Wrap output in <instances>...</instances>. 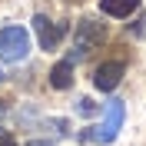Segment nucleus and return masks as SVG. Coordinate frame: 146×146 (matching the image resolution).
I'll list each match as a JSON object with an SVG mask.
<instances>
[{
	"mask_svg": "<svg viewBox=\"0 0 146 146\" xmlns=\"http://www.w3.org/2000/svg\"><path fill=\"white\" fill-rule=\"evenodd\" d=\"M103 40H106V23H100L96 17H83L80 23H76V50H73L70 60L86 56L93 46H100Z\"/></svg>",
	"mask_w": 146,
	"mask_h": 146,
	"instance_id": "obj_3",
	"label": "nucleus"
},
{
	"mask_svg": "<svg viewBox=\"0 0 146 146\" xmlns=\"http://www.w3.org/2000/svg\"><path fill=\"white\" fill-rule=\"evenodd\" d=\"M123 119H126V106H123V100H110L106 103V113H103V119L96 123V126L83 129L80 139L83 143H113V139L119 136V129H123Z\"/></svg>",
	"mask_w": 146,
	"mask_h": 146,
	"instance_id": "obj_1",
	"label": "nucleus"
},
{
	"mask_svg": "<svg viewBox=\"0 0 146 146\" xmlns=\"http://www.w3.org/2000/svg\"><path fill=\"white\" fill-rule=\"evenodd\" d=\"M0 80H3V73H0Z\"/></svg>",
	"mask_w": 146,
	"mask_h": 146,
	"instance_id": "obj_11",
	"label": "nucleus"
},
{
	"mask_svg": "<svg viewBox=\"0 0 146 146\" xmlns=\"http://www.w3.org/2000/svg\"><path fill=\"white\" fill-rule=\"evenodd\" d=\"M0 146H17V143H13V136H10V133H3V129H0Z\"/></svg>",
	"mask_w": 146,
	"mask_h": 146,
	"instance_id": "obj_9",
	"label": "nucleus"
},
{
	"mask_svg": "<svg viewBox=\"0 0 146 146\" xmlns=\"http://www.w3.org/2000/svg\"><path fill=\"white\" fill-rule=\"evenodd\" d=\"M123 73H126V63L123 60H106V63H100L96 73H93V86L110 93V90H116V83L123 80Z\"/></svg>",
	"mask_w": 146,
	"mask_h": 146,
	"instance_id": "obj_5",
	"label": "nucleus"
},
{
	"mask_svg": "<svg viewBox=\"0 0 146 146\" xmlns=\"http://www.w3.org/2000/svg\"><path fill=\"white\" fill-rule=\"evenodd\" d=\"M33 30H36V36H40V46L43 50H56V43L66 36V23H53V20H46L43 13H36L33 17Z\"/></svg>",
	"mask_w": 146,
	"mask_h": 146,
	"instance_id": "obj_4",
	"label": "nucleus"
},
{
	"mask_svg": "<svg viewBox=\"0 0 146 146\" xmlns=\"http://www.w3.org/2000/svg\"><path fill=\"white\" fill-rule=\"evenodd\" d=\"M30 53V33L23 27H3L0 30V60L20 63Z\"/></svg>",
	"mask_w": 146,
	"mask_h": 146,
	"instance_id": "obj_2",
	"label": "nucleus"
},
{
	"mask_svg": "<svg viewBox=\"0 0 146 146\" xmlns=\"http://www.w3.org/2000/svg\"><path fill=\"white\" fill-rule=\"evenodd\" d=\"M50 86L53 90H70L73 86V60H60L50 70Z\"/></svg>",
	"mask_w": 146,
	"mask_h": 146,
	"instance_id": "obj_6",
	"label": "nucleus"
},
{
	"mask_svg": "<svg viewBox=\"0 0 146 146\" xmlns=\"http://www.w3.org/2000/svg\"><path fill=\"white\" fill-rule=\"evenodd\" d=\"M100 10L106 17H129L139 10V0H100Z\"/></svg>",
	"mask_w": 146,
	"mask_h": 146,
	"instance_id": "obj_7",
	"label": "nucleus"
},
{
	"mask_svg": "<svg viewBox=\"0 0 146 146\" xmlns=\"http://www.w3.org/2000/svg\"><path fill=\"white\" fill-rule=\"evenodd\" d=\"M76 110H80L83 116H93V113H96V103H93V100H90V96H83V100H80V103H76Z\"/></svg>",
	"mask_w": 146,
	"mask_h": 146,
	"instance_id": "obj_8",
	"label": "nucleus"
},
{
	"mask_svg": "<svg viewBox=\"0 0 146 146\" xmlns=\"http://www.w3.org/2000/svg\"><path fill=\"white\" fill-rule=\"evenodd\" d=\"M27 146H53V143H43V139H30Z\"/></svg>",
	"mask_w": 146,
	"mask_h": 146,
	"instance_id": "obj_10",
	"label": "nucleus"
}]
</instances>
